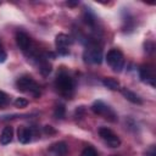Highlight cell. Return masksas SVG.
Here are the masks:
<instances>
[{"label":"cell","mask_w":156,"mask_h":156,"mask_svg":"<svg viewBox=\"0 0 156 156\" xmlns=\"http://www.w3.org/2000/svg\"><path fill=\"white\" fill-rule=\"evenodd\" d=\"M55 87H56L57 91L61 95H63L66 98H69L72 95V93H73V89H74V80L68 73L62 71L56 77Z\"/></svg>","instance_id":"6da1fadb"},{"label":"cell","mask_w":156,"mask_h":156,"mask_svg":"<svg viewBox=\"0 0 156 156\" xmlns=\"http://www.w3.org/2000/svg\"><path fill=\"white\" fill-rule=\"evenodd\" d=\"M16 88L23 93H30L34 98L40 96V89L38 83L30 76H22L16 80Z\"/></svg>","instance_id":"7a4b0ae2"},{"label":"cell","mask_w":156,"mask_h":156,"mask_svg":"<svg viewBox=\"0 0 156 156\" xmlns=\"http://www.w3.org/2000/svg\"><path fill=\"white\" fill-rule=\"evenodd\" d=\"M106 61L108 66L115 72H121L124 66V56L123 52L118 49H111L106 55Z\"/></svg>","instance_id":"3957f363"},{"label":"cell","mask_w":156,"mask_h":156,"mask_svg":"<svg viewBox=\"0 0 156 156\" xmlns=\"http://www.w3.org/2000/svg\"><path fill=\"white\" fill-rule=\"evenodd\" d=\"M84 58L87 62H90V63H101L102 61V49L101 46L98 45V43L95 41H91L88 44L85 51H84Z\"/></svg>","instance_id":"277c9868"},{"label":"cell","mask_w":156,"mask_h":156,"mask_svg":"<svg viewBox=\"0 0 156 156\" xmlns=\"http://www.w3.org/2000/svg\"><path fill=\"white\" fill-rule=\"evenodd\" d=\"M99 135H100V138L105 141V144H106L107 146L112 147V149L118 147V146L121 145V139L118 138V135H117L112 129H110V128H107V127H101V128L99 129Z\"/></svg>","instance_id":"5b68a950"},{"label":"cell","mask_w":156,"mask_h":156,"mask_svg":"<svg viewBox=\"0 0 156 156\" xmlns=\"http://www.w3.org/2000/svg\"><path fill=\"white\" fill-rule=\"evenodd\" d=\"M91 111L95 113V115H99V116H104V118L108 119V121H116V115L115 112L101 100H98L95 101L93 105H91Z\"/></svg>","instance_id":"8992f818"},{"label":"cell","mask_w":156,"mask_h":156,"mask_svg":"<svg viewBox=\"0 0 156 156\" xmlns=\"http://www.w3.org/2000/svg\"><path fill=\"white\" fill-rule=\"evenodd\" d=\"M71 43H72L71 38L67 34H65V33H60L55 38V45H56L57 52L60 55H67L69 52V45H71Z\"/></svg>","instance_id":"52a82bcc"},{"label":"cell","mask_w":156,"mask_h":156,"mask_svg":"<svg viewBox=\"0 0 156 156\" xmlns=\"http://www.w3.org/2000/svg\"><path fill=\"white\" fill-rule=\"evenodd\" d=\"M139 77L143 82L149 83L151 87H155V74L154 68L150 65H143L139 67Z\"/></svg>","instance_id":"ba28073f"},{"label":"cell","mask_w":156,"mask_h":156,"mask_svg":"<svg viewBox=\"0 0 156 156\" xmlns=\"http://www.w3.org/2000/svg\"><path fill=\"white\" fill-rule=\"evenodd\" d=\"M16 43H17L18 48L22 51H27L32 46V40H30L29 35L27 33L22 32V30H20V32L16 33Z\"/></svg>","instance_id":"9c48e42d"},{"label":"cell","mask_w":156,"mask_h":156,"mask_svg":"<svg viewBox=\"0 0 156 156\" xmlns=\"http://www.w3.org/2000/svg\"><path fill=\"white\" fill-rule=\"evenodd\" d=\"M32 136H33V129L32 128H28V127H24V126L18 127V129H17V138H18L20 143L28 144L32 140Z\"/></svg>","instance_id":"30bf717a"},{"label":"cell","mask_w":156,"mask_h":156,"mask_svg":"<svg viewBox=\"0 0 156 156\" xmlns=\"http://www.w3.org/2000/svg\"><path fill=\"white\" fill-rule=\"evenodd\" d=\"M49 151L54 156H66L68 151V146L65 141H57L49 147Z\"/></svg>","instance_id":"8fae6325"},{"label":"cell","mask_w":156,"mask_h":156,"mask_svg":"<svg viewBox=\"0 0 156 156\" xmlns=\"http://www.w3.org/2000/svg\"><path fill=\"white\" fill-rule=\"evenodd\" d=\"M13 139V128L11 126H6L0 135V144L1 145H7L12 141Z\"/></svg>","instance_id":"7c38bea8"},{"label":"cell","mask_w":156,"mask_h":156,"mask_svg":"<svg viewBox=\"0 0 156 156\" xmlns=\"http://www.w3.org/2000/svg\"><path fill=\"white\" fill-rule=\"evenodd\" d=\"M121 91H122L123 96H124L128 101H130V102H133V104H136V105H141V104H143L141 98H140L139 95H136L134 91H132V90H129V89H127V88H123Z\"/></svg>","instance_id":"4fadbf2b"},{"label":"cell","mask_w":156,"mask_h":156,"mask_svg":"<svg viewBox=\"0 0 156 156\" xmlns=\"http://www.w3.org/2000/svg\"><path fill=\"white\" fill-rule=\"evenodd\" d=\"M102 84L108 88L110 90H118L119 89V82L112 77H106L102 79Z\"/></svg>","instance_id":"5bb4252c"},{"label":"cell","mask_w":156,"mask_h":156,"mask_svg":"<svg viewBox=\"0 0 156 156\" xmlns=\"http://www.w3.org/2000/svg\"><path fill=\"white\" fill-rule=\"evenodd\" d=\"M65 115H66V107H65V105H62V104L56 105V107L54 110V116L56 118H58V119H62L65 117Z\"/></svg>","instance_id":"9a60e30c"},{"label":"cell","mask_w":156,"mask_h":156,"mask_svg":"<svg viewBox=\"0 0 156 156\" xmlns=\"http://www.w3.org/2000/svg\"><path fill=\"white\" fill-rule=\"evenodd\" d=\"M80 156H98V152H96V150H95L94 146H91V145H87V146L83 149Z\"/></svg>","instance_id":"2e32d148"},{"label":"cell","mask_w":156,"mask_h":156,"mask_svg":"<svg viewBox=\"0 0 156 156\" xmlns=\"http://www.w3.org/2000/svg\"><path fill=\"white\" fill-rule=\"evenodd\" d=\"M9 101H10L9 95H7L6 93H4V91H1V90H0V107L6 106V105L9 104Z\"/></svg>","instance_id":"e0dca14e"},{"label":"cell","mask_w":156,"mask_h":156,"mask_svg":"<svg viewBox=\"0 0 156 156\" xmlns=\"http://www.w3.org/2000/svg\"><path fill=\"white\" fill-rule=\"evenodd\" d=\"M13 104H15L16 107H21V108H22V107H26V106L28 105V101H27L24 98H17Z\"/></svg>","instance_id":"ac0fdd59"},{"label":"cell","mask_w":156,"mask_h":156,"mask_svg":"<svg viewBox=\"0 0 156 156\" xmlns=\"http://www.w3.org/2000/svg\"><path fill=\"white\" fill-rule=\"evenodd\" d=\"M6 58H7V54H6L5 49L2 48V45L0 44V63L5 62V61H6Z\"/></svg>","instance_id":"d6986e66"},{"label":"cell","mask_w":156,"mask_h":156,"mask_svg":"<svg viewBox=\"0 0 156 156\" xmlns=\"http://www.w3.org/2000/svg\"><path fill=\"white\" fill-rule=\"evenodd\" d=\"M44 130H45L46 134H54V133H55V130H54L50 126H45V127H44Z\"/></svg>","instance_id":"ffe728a7"},{"label":"cell","mask_w":156,"mask_h":156,"mask_svg":"<svg viewBox=\"0 0 156 156\" xmlns=\"http://www.w3.org/2000/svg\"><path fill=\"white\" fill-rule=\"evenodd\" d=\"M145 156H156V152H155V149H154V146H151V149H150L149 151H146Z\"/></svg>","instance_id":"44dd1931"},{"label":"cell","mask_w":156,"mask_h":156,"mask_svg":"<svg viewBox=\"0 0 156 156\" xmlns=\"http://www.w3.org/2000/svg\"><path fill=\"white\" fill-rule=\"evenodd\" d=\"M78 2H67V5H69V6H74V5H77Z\"/></svg>","instance_id":"7402d4cb"}]
</instances>
